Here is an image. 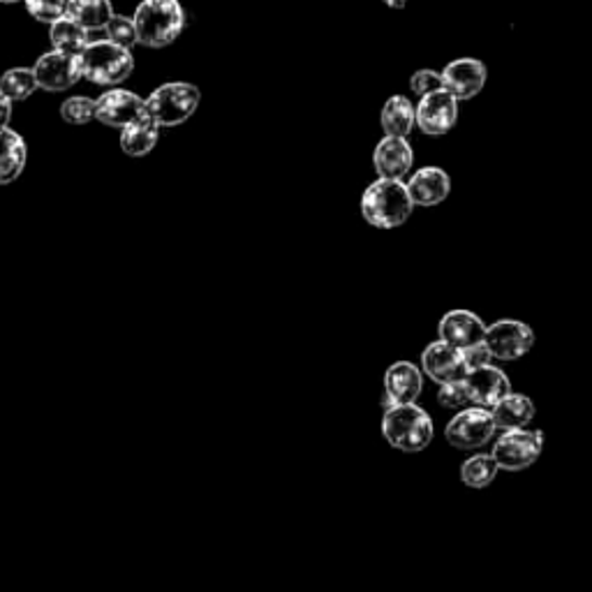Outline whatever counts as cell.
<instances>
[{
  "mask_svg": "<svg viewBox=\"0 0 592 592\" xmlns=\"http://www.w3.org/2000/svg\"><path fill=\"white\" fill-rule=\"evenodd\" d=\"M49 40L54 49L65 51V54L81 56V51L91 44V30L83 28L69 14H65L54 24H49Z\"/></svg>",
  "mask_w": 592,
  "mask_h": 592,
  "instance_id": "44dd1931",
  "label": "cell"
},
{
  "mask_svg": "<svg viewBox=\"0 0 592 592\" xmlns=\"http://www.w3.org/2000/svg\"><path fill=\"white\" fill-rule=\"evenodd\" d=\"M385 3H387L389 8H394V10H403V8L408 5V0H385Z\"/></svg>",
  "mask_w": 592,
  "mask_h": 592,
  "instance_id": "836d02e7",
  "label": "cell"
},
{
  "mask_svg": "<svg viewBox=\"0 0 592 592\" xmlns=\"http://www.w3.org/2000/svg\"><path fill=\"white\" fill-rule=\"evenodd\" d=\"M3 5H14V3H22V0H0Z\"/></svg>",
  "mask_w": 592,
  "mask_h": 592,
  "instance_id": "e575fe53",
  "label": "cell"
},
{
  "mask_svg": "<svg viewBox=\"0 0 592 592\" xmlns=\"http://www.w3.org/2000/svg\"><path fill=\"white\" fill-rule=\"evenodd\" d=\"M81 73L95 86H114L124 83L134 69L132 51L124 44L112 40H91V44L81 51Z\"/></svg>",
  "mask_w": 592,
  "mask_h": 592,
  "instance_id": "277c9868",
  "label": "cell"
},
{
  "mask_svg": "<svg viewBox=\"0 0 592 592\" xmlns=\"http://www.w3.org/2000/svg\"><path fill=\"white\" fill-rule=\"evenodd\" d=\"M373 165L382 179H403L414 165V151L408 137L385 134V139L375 146Z\"/></svg>",
  "mask_w": 592,
  "mask_h": 592,
  "instance_id": "2e32d148",
  "label": "cell"
},
{
  "mask_svg": "<svg viewBox=\"0 0 592 592\" xmlns=\"http://www.w3.org/2000/svg\"><path fill=\"white\" fill-rule=\"evenodd\" d=\"M463 359H465V369L467 371H475V369H481V365H486V363H491L493 355L489 350V345H486L481 340V343H475V345L465 347Z\"/></svg>",
  "mask_w": 592,
  "mask_h": 592,
  "instance_id": "1f68e13d",
  "label": "cell"
},
{
  "mask_svg": "<svg viewBox=\"0 0 592 592\" xmlns=\"http://www.w3.org/2000/svg\"><path fill=\"white\" fill-rule=\"evenodd\" d=\"M28 14L40 24H54L67 14L69 0H24Z\"/></svg>",
  "mask_w": 592,
  "mask_h": 592,
  "instance_id": "83f0119b",
  "label": "cell"
},
{
  "mask_svg": "<svg viewBox=\"0 0 592 592\" xmlns=\"http://www.w3.org/2000/svg\"><path fill=\"white\" fill-rule=\"evenodd\" d=\"M379 124L385 134L410 137L416 126V107L406 95H391L382 107Z\"/></svg>",
  "mask_w": 592,
  "mask_h": 592,
  "instance_id": "603a6c76",
  "label": "cell"
},
{
  "mask_svg": "<svg viewBox=\"0 0 592 592\" xmlns=\"http://www.w3.org/2000/svg\"><path fill=\"white\" fill-rule=\"evenodd\" d=\"M424 389V371L410 361H396L385 373V406H408L416 403Z\"/></svg>",
  "mask_w": 592,
  "mask_h": 592,
  "instance_id": "9a60e30c",
  "label": "cell"
},
{
  "mask_svg": "<svg viewBox=\"0 0 592 592\" xmlns=\"http://www.w3.org/2000/svg\"><path fill=\"white\" fill-rule=\"evenodd\" d=\"M438 334L449 345L459 347V350H465V347L484 340L486 324L481 322L479 316H475L473 310L456 308V310H449L447 316L440 320Z\"/></svg>",
  "mask_w": 592,
  "mask_h": 592,
  "instance_id": "e0dca14e",
  "label": "cell"
},
{
  "mask_svg": "<svg viewBox=\"0 0 592 592\" xmlns=\"http://www.w3.org/2000/svg\"><path fill=\"white\" fill-rule=\"evenodd\" d=\"M28 149L24 137L10 126L0 128V185H10L24 173Z\"/></svg>",
  "mask_w": 592,
  "mask_h": 592,
  "instance_id": "d6986e66",
  "label": "cell"
},
{
  "mask_svg": "<svg viewBox=\"0 0 592 592\" xmlns=\"http://www.w3.org/2000/svg\"><path fill=\"white\" fill-rule=\"evenodd\" d=\"M408 190L414 206L422 208L438 206L451 193V177L440 167H422L410 177Z\"/></svg>",
  "mask_w": 592,
  "mask_h": 592,
  "instance_id": "ac0fdd59",
  "label": "cell"
},
{
  "mask_svg": "<svg viewBox=\"0 0 592 592\" xmlns=\"http://www.w3.org/2000/svg\"><path fill=\"white\" fill-rule=\"evenodd\" d=\"M498 430H514L526 428L535 420V406L532 400L524 394H510L504 396L500 403L491 410Z\"/></svg>",
  "mask_w": 592,
  "mask_h": 592,
  "instance_id": "7402d4cb",
  "label": "cell"
},
{
  "mask_svg": "<svg viewBox=\"0 0 592 592\" xmlns=\"http://www.w3.org/2000/svg\"><path fill=\"white\" fill-rule=\"evenodd\" d=\"M486 79H489V69L477 59H456L442 69L445 89L459 102L477 98L484 91Z\"/></svg>",
  "mask_w": 592,
  "mask_h": 592,
  "instance_id": "4fadbf2b",
  "label": "cell"
},
{
  "mask_svg": "<svg viewBox=\"0 0 592 592\" xmlns=\"http://www.w3.org/2000/svg\"><path fill=\"white\" fill-rule=\"evenodd\" d=\"M422 371L428 375L435 385H445V382L463 379L467 375L463 350L449 345L447 340H435L422 352Z\"/></svg>",
  "mask_w": 592,
  "mask_h": 592,
  "instance_id": "5bb4252c",
  "label": "cell"
},
{
  "mask_svg": "<svg viewBox=\"0 0 592 592\" xmlns=\"http://www.w3.org/2000/svg\"><path fill=\"white\" fill-rule=\"evenodd\" d=\"M459 120V100L447 89L430 91L420 98L416 104V126L424 134L440 137L447 134Z\"/></svg>",
  "mask_w": 592,
  "mask_h": 592,
  "instance_id": "30bf717a",
  "label": "cell"
},
{
  "mask_svg": "<svg viewBox=\"0 0 592 592\" xmlns=\"http://www.w3.org/2000/svg\"><path fill=\"white\" fill-rule=\"evenodd\" d=\"M382 435L394 449L406 451V454H420L433 442L435 426L430 414L416 403L394 406L387 408L385 416H382Z\"/></svg>",
  "mask_w": 592,
  "mask_h": 592,
  "instance_id": "3957f363",
  "label": "cell"
},
{
  "mask_svg": "<svg viewBox=\"0 0 592 592\" xmlns=\"http://www.w3.org/2000/svg\"><path fill=\"white\" fill-rule=\"evenodd\" d=\"M38 89L40 83H38V77H35L33 67H12L3 77H0V91L14 102L28 100Z\"/></svg>",
  "mask_w": 592,
  "mask_h": 592,
  "instance_id": "484cf974",
  "label": "cell"
},
{
  "mask_svg": "<svg viewBox=\"0 0 592 592\" xmlns=\"http://www.w3.org/2000/svg\"><path fill=\"white\" fill-rule=\"evenodd\" d=\"M67 14L93 33L104 30V26L110 24L114 16V5L112 0H69Z\"/></svg>",
  "mask_w": 592,
  "mask_h": 592,
  "instance_id": "cb8c5ba5",
  "label": "cell"
},
{
  "mask_svg": "<svg viewBox=\"0 0 592 592\" xmlns=\"http://www.w3.org/2000/svg\"><path fill=\"white\" fill-rule=\"evenodd\" d=\"M544 449V433L542 430H528V428H514L502 430L498 442L493 445L491 454L498 461L500 469L507 473H520L528 469L542 456Z\"/></svg>",
  "mask_w": 592,
  "mask_h": 592,
  "instance_id": "8992f818",
  "label": "cell"
},
{
  "mask_svg": "<svg viewBox=\"0 0 592 592\" xmlns=\"http://www.w3.org/2000/svg\"><path fill=\"white\" fill-rule=\"evenodd\" d=\"M158 139L160 126L155 124L146 112L144 116H139L120 130V149H124V153L130 155V158H144V155H149L155 149V144H158Z\"/></svg>",
  "mask_w": 592,
  "mask_h": 592,
  "instance_id": "ffe728a7",
  "label": "cell"
},
{
  "mask_svg": "<svg viewBox=\"0 0 592 592\" xmlns=\"http://www.w3.org/2000/svg\"><path fill=\"white\" fill-rule=\"evenodd\" d=\"M410 89H412V93H416L420 98L430 93V91L445 89L442 73H435V69H416V73L410 79Z\"/></svg>",
  "mask_w": 592,
  "mask_h": 592,
  "instance_id": "4dcf8cb0",
  "label": "cell"
},
{
  "mask_svg": "<svg viewBox=\"0 0 592 592\" xmlns=\"http://www.w3.org/2000/svg\"><path fill=\"white\" fill-rule=\"evenodd\" d=\"M498 469L500 467L493 454H477L463 463L461 481L469 489H486V486L493 484Z\"/></svg>",
  "mask_w": 592,
  "mask_h": 592,
  "instance_id": "d4e9b609",
  "label": "cell"
},
{
  "mask_svg": "<svg viewBox=\"0 0 592 592\" xmlns=\"http://www.w3.org/2000/svg\"><path fill=\"white\" fill-rule=\"evenodd\" d=\"M496 433H498V426L491 410L469 406L465 410H459L454 420L447 424L445 438L454 449L473 451L489 445L496 438Z\"/></svg>",
  "mask_w": 592,
  "mask_h": 592,
  "instance_id": "52a82bcc",
  "label": "cell"
},
{
  "mask_svg": "<svg viewBox=\"0 0 592 592\" xmlns=\"http://www.w3.org/2000/svg\"><path fill=\"white\" fill-rule=\"evenodd\" d=\"M35 77H38V83L42 91L49 93H63L83 77L81 73V61L75 54H65V51H47L38 59V63L33 65Z\"/></svg>",
  "mask_w": 592,
  "mask_h": 592,
  "instance_id": "9c48e42d",
  "label": "cell"
},
{
  "mask_svg": "<svg viewBox=\"0 0 592 592\" xmlns=\"http://www.w3.org/2000/svg\"><path fill=\"white\" fill-rule=\"evenodd\" d=\"M12 102L3 91H0V128H8L12 120Z\"/></svg>",
  "mask_w": 592,
  "mask_h": 592,
  "instance_id": "d6a6232c",
  "label": "cell"
},
{
  "mask_svg": "<svg viewBox=\"0 0 592 592\" xmlns=\"http://www.w3.org/2000/svg\"><path fill=\"white\" fill-rule=\"evenodd\" d=\"M484 343L489 345L493 359L516 361L532 350L535 334L532 329L524 322L500 320V322H493L491 326H486Z\"/></svg>",
  "mask_w": 592,
  "mask_h": 592,
  "instance_id": "ba28073f",
  "label": "cell"
},
{
  "mask_svg": "<svg viewBox=\"0 0 592 592\" xmlns=\"http://www.w3.org/2000/svg\"><path fill=\"white\" fill-rule=\"evenodd\" d=\"M104 33H107V40L116 42V44H124L128 49H132L134 44H139V38H137V26H134V20L132 16H124V14H114L110 24L104 26Z\"/></svg>",
  "mask_w": 592,
  "mask_h": 592,
  "instance_id": "f1b7e54d",
  "label": "cell"
},
{
  "mask_svg": "<svg viewBox=\"0 0 592 592\" xmlns=\"http://www.w3.org/2000/svg\"><path fill=\"white\" fill-rule=\"evenodd\" d=\"M144 114L146 100L126 89H110L95 100V120L116 130H124L128 124Z\"/></svg>",
  "mask_w": 592,
  "mask_h": 592,
  "instance_id": "8fae6325",
  "label": "cell"
},
{
  "mask_svg": "<svg viewBox=\"0 0 592 592\" xmlns=\"http://www.w3.org/2000/svg\"><path fill=\"white\" fill-rule=\"evenodd\" d=\"M463 379L467 385L473 406L484 408V410H493L504 396L512 394L510 377L504 375V371H500L498 365H493V363H486V365H481V369L467 371V375Z\"/></svg>",
  "mask_w": 592,
  "mask_h": 592,
  "instance_id": "7c38bea8",
  "label": "cell"
},
{
  "mask_svg": "<svg viewBox=\"0 0 592 592\" xmlns=\"http://www.w3.org/2000/svg\"><path fill=\"white\" fill-rule=\"evenodd\" d=\"M132 20L139 44L149 49L169 47L185 28V12L179 0H142Z\"/></svg>",
  "mask_w": 592,
  "mask_h": 592,
  "instance_id": "7a4b0ae2",
  "label": "cell"
},
{
  "mask_svg": "<svg viewBox=\"0 0 592 592\" xmlns=\"http://www.w3.org/2000/svg\"><path fill=\"white\" fill-rule=\"evenodd\" d=\"M202 93L195 83L169 81L155 89L146 98V112L160 128H173L185 124L200 110Z\"/></svg>",
  "mask_w": 592,
  "mask_h": 592,
  "instance_id": "5b68a950",
  "label": "cell"
},
{
  "mask_svg": "<svg viewBox=\"0 0 592 592\" xmlns=\"http://www.w3.org/2000/svg\"><path fill=\"white\" fill-rule=\"evenodd\" d=\"M414 211L408 183L400 179H377L361 195V216L377 230H396Z\"/></svg>",
  "mask_w": 592,
  "mask_h": 592,
  "instance_id": "6da1fadb",
  "label": "cell"
},
{
  "mask_svg": "<svg viewBox=\"0 0 592 592\" xmlns=\"http://www.w3.org/2000/svg\"><path fill=\"white\" fill-rule=\"evenodd\" d=\"M438 403L449 410H465L473 406L465 379H454V382H445V385H440Z\"/></svg>",
  "mask_w": 592,
  "mask_h": 592,
  "instance_id": "f546056e",
  "label": "cell"
},
{
  "mask_svg": "<svg viewBox=\"0 0 592 592\" xmlns=\"http://www.w3.org/2000/svg\"><path fill=\"white\" fill-rule=\"evenodd\" d=\"M61 118L69 126H86L95 120V100L86 95H73L61 104Z\"/></svg>",
  "mask_w": 592,
  "mask_h": 592,
  "instance_id": "4316f807",
  "label": "cell"
}]
</instances>
